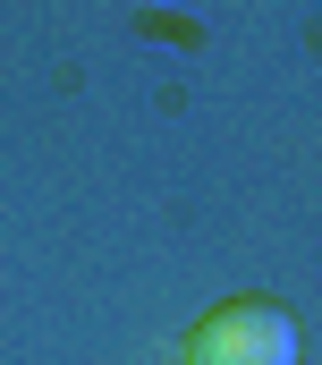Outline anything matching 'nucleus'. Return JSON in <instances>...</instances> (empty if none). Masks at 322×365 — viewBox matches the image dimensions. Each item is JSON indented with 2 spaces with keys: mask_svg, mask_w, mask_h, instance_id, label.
Here are the masks:
<instances>
[{
  "mask_svg": "<svg viewBox=\"0 0 322 365\" xmlns=\"http://www.w3.org/2000/svg\"><path fill=\"white\" fill-rule=\"evenodd\" d=\"M297 357H306V331H297L289 306H271V297H221L212 314H195L178 365H297Z\"/></svg>",
  "mask_w": 322,
  "mask_h": 365,
  "instance_id": "1",
  "label": "nucleus"
}]
</instances>
